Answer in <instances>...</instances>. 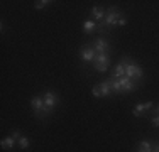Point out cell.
I'll return each instance as SVG.
<instances>
[{
    "mask_svg": "<svg viewBox=\"0 0 159 152\" xmlns=\"http://www.w3.org/2000/svg\"><path fill=\"white\" fill-rule=\"evenodd\" d=\"M83 29H85V32L86 34H90V32H95V29H97V24L93 20H86L85 24H83Z\"/></svg>",
    "mask_w": 159,
    "mask_h": 152,
    "instance_id": "obj_13",
    "label": "cell"
},
{
    "mask_svg": "<svg viewBox=\"0 0 159 152\" xmlns=\"http://www.w3.org/2000/svg\"><path fill=\"white\" fill-rule=\"evenodd\" d=\"M49 3H52V2H49V0H37L34 5H36V9H44V7H48Z\"/></svg>",
    "mask_w": 159,
    "mask_h": 152,
    "instance_id": "obj_17",
    "label": "cell"
},
{
    "mask_svg": "<svg viewBox=\"0 0 159 152\" xmlns=\"http://www.w3.org/2000/svg\"><path fill=\"white\" fill-rule=\"evenodd\" d=\"M31 106L36 110V115H39V112H44V100L41 96H32Z\"/></svg>",
    "mask_w": 159,
    "mask_h": 152,
    "instance_id": "obj_8",
    "label": "cell"
},
{
    "mask_svg": "<svg viewBox=\"0 0 159 152\" xmlns=\"http://www.w3.org/2000/svg\"><path fill=\"white\" fill-rule=\"evenodd\" d=\"M139 152H144V150H139Z\"/></svg>",
    "mask_w": 159,
    "mask_h": 152,
    "instance_id": "obj_24",
    "label": "cell"
},
{
    "mask_svg": "<svg viewBox=\"0 0 159 152\" xmlns=\"http://www.w3.org/2000/svg\"><path fill=\"white\" fill-rule=\"evenodd\" d=\"M43 100H44V113H49L54 108V105L58 103V95H56L54 91H46Z\"/></svg>",
    "mask_w": 159,
    "mask_h": 152,
    "instance_id": "obj_3",
    "label": "cell"
},
{
    "mask_svg": "<svg viewBox=\"0 0 159 152\" xmlns=\"http://www.w3.org/2000/svg\"><path fill=\"white\" fill-rule=\"evenodd\" d=\"M139 150H144V152H152V149H151V144H149V142H141V144H139Z\"/></svg>",
    "mask_w": 159,
    "mask_h": 152,
    "instance_id": "obj_18",
    "label": "cell"
},
{
    "mask_svg": "<svg viewBox=\"0 0 159 152\" xmlns=\"http://www.w3.org/2000/svg\"><path fill=\"white\" fill-rule=\"evenodd\" d=\"M157 115H159V108H157Z\"/></svg>",
    "mask_w": 159,
    "mask_h": 152,
    "instance_id": "obj_23",
    "label": "cell"
},
{
    "mask_svg": "<svg viewBox=\"0 0 159 152\" xmlns=\"http://www.w3.org/2000/svg\"><path fill=\"white\" fill-rule=\"evenodd\" d=\"M19 145H20V149H27V147H29V139L22 135L20 139H19Z\"/></svg>",
    "mask_w": 159,
    "mask_h": 152,
    "instance_id": "obj_15",
    "label": "cell"
},
{
    "mask_svg": "<svg viewBox=\"0 0 159 152\" xmlns=\"http://www.w3.org/2000/svg\"><path fill=\"white\" fill-rule=\"evenodd\" d=\"M125 22H127V20L122 17V19H120V22H119V25H125Z\"/></svg>",
    "mask_w": 159,
    "mask_h": 152,
    "instance_id": "obj_21",
    "label": "cell"
},
{
    "mask_svg": "<svg viewBox=\"0 0 159 152\" xmlns=\"http://www.w3.org/2000/svg\"><path fill=\"white\" fill-rule=\"evenodd\" d=\"M119 85H120V93H127V91H134L135 90V81L127 76L119 79Z\"/></svg>",
    "mask_w": 159,
    "mask_h": 152,
    "instance_id": "obj_5",
    "label": "cell"
},
{
    "mask_svg": "<svg viewBox=\"0 0 159 152\" xmlns=\"http://www.w3.org/2000/svg\"><path fill=\"white\" fill-rule=\"evenodd\" d=\"M14 145H16V139L12 135L2 139V149H14Z\"/></svg>",
    "mask_w": 159,
    "mask_h": 152,
    "instance_id": "obj_12",
    "label": "cell"
},
{
    "mask_svg": "<svg viewBox=\"0 0 159 152\" xmlns=\"http://www.w3.org/2000/svg\"><path fill=\"white\" fill-rule=\"evenodd\" d=\"M124 76H125V66H124V64L120 63V64H117V66H115V71H113L112 78L120 79V78H124Z\"/></svg>",
    "mask_w": 159,
    "mask_h": 152,
    "instance_id": "obj_10",
    "label": "cell"
},
{
    "mask_svg": "<svg viewBox=\"0 0 159 152\" xmlns=\"http://www.w3.org/2000/svg\"><path fill=\"white\" fill-rule=\"evenodd\" d=\"M151 106H152V103H151V101H149V103H141V105H137V106H135V108H134V112H132V113H134L135 117H141L144 112L151 110Z\"/></svg>",
    "mask_w": 159,
    "mask_h": 152,
    "instance_id": "obj_9",
    "label": "cell"
},
{
    "mask_svg": "<svg viewBox=\"0 0 159 152\" xmlns=\"http://www.w3.org/2000/svg\"><path fill=\"white\" fill-rule=\"evenodd\" d=\"M154 152H159V145H156V149H154Z\"/></svg>",
    "mask_w": 159,
    "mask_h": 152,
    "instance_id": "obj_22",
    "label": "cell"
},
{
    "mask_svg": "<svg viewBox=\"0 0 159 152\" xmlns=\"http://www.w3.org/2000/svg\"><path fill=\"white\" fill-rule=\"evenodd\" d=\"M95 58H97V52H95V49L93 47H83L81 49V59L83 61H95Z\"/></svg>",
    "mask_w": 159,
    "mask_h": 152,
    "instance_id": "obj_7",
    "label": "cell"
},
{
    "mask_svg": "<svg viewBox=\"0 0 159 152\" xmlns=\"http://www.w3.org/2000/svg\"><path fill=\"white\" fill-rule=\"evenodd\" d=\"M93 96H108V95H112V88H110V83H108V79H105L103 83H100V85H97L95 88H93Z\"/></svg>",
    "mask_w": 159,
    "mask_h": 152,
    "instance_id": "obj_4",
    "label": "cell"
},
{
    "mask_svg": "<svg viewBox=\"0 0 159 152\" xmlns=\"http://www.w3.org/2000/svg\"><path fill=\"white\" fill-rule=\"evenodd\" d=\"M93 64H95V69H97V71H100V73L107 71V68H108V64H107V63H93Z\"/></svg>",
    "mask_w": 159,
    "mask_h": 152,
    "instance_id": "obj_16",
    "label": "cell"
},
{
    "mask_svg": "<svg viewBox=\"0 0 159 152\" xmlns=\"http://www.w3.org/2000/svg\"><path fill=\"white\" fill-rule=\"evenodd\" d=\"M122 64L125 66V76L130 79H141L142 78V69L137 66V64H134V61H130L129 58H124Z\"/></svg>",
    "mask_w": 159,
    "mask_h": 152,
    "instance_id": "obj_2",
    "label": "cell"
},
{
    "mask_svg": "<svg viewBox=\"0 0 159 152\" xmlns=\"http://www.w3.org/2000/svg\"><path fill=\"white\" fill-rule=\"evenodd\" d=\"M12 137H14V139H17V140H19L22 135H20V132H19V130H14V132H12Z\"/></svg>",
    "mask_w": 159,
    "mask_h": 152,
    "instance_id": "obj_20",
    "label": "cell"
},
{
    "mask_svg": "<svg viewBox=\"0 0 159 152\" xmlns=\"http://www.w3.org/2000/svg\"><path fill=\"white\" fill-rule=\"evenodd\" d=\"M97 54H103V52H108V41L105 39H97L95 41V46H93Z\"/></svg>",
    "mask_w": 159,
    "mask_h": 152,
    "instance_id": "obj_6",
    "label": "cell"
},
{
    "mask_svg": "<svg viewBox=\"0 0 159 152\" xmlns=\"http://www.w3.org/2000/svg\"><path fill=\"white\" fill-rule=\"evenodd\" d=\"M120 19H122V15H120L119 10H117L115 7H110V9L107 10V14H105V19L97 25V27L100 29V30H103L105 25H107V27H110V25H119Z\"/></svg>",
    "mask_w": 159,
    "mask_h": 152,
    "instance_id": "obj_1",
    "label": "cell"
},
{
    "mask_svg": "<svg viewBox=\"0 0 159 152\" xmlns=\"http://www.w3.org/2000/svg\"><path fill=\"white\" fill-rule=\"evenodd\" d=\"M152 123H154V127H159V115L152 117Z\"/></svg>",
    "mask_w": 159,
    "mask_h": 152,
    "instance_id": "obj_19",
    "label": "cell"
},
{
    "mask_svg": "<svg viewBox=\"0 0 159 152\" xmlns=\"http://www.w3.org/2000/svg\"><path fill=\"white\" fill-rule=\"evenodd\" d=\"M92 15L97 19V20L102 22L105 19V10L102 9V7H93V9H92Z\"/></svg>",
    "mask_w": 159,
    "mask_h": 152,
    "instance_id": "obj_11",
    "label": "cell"
},
{
    "mask_svg": "<svg viewBox=\"0 0 159 152\" xmlns=\"http://www.w3.org/2000/svg\"><path fill=\"white\" fill-rule=\"evenodd\" d=\"M93 63H110V56H108V52H103V54H97V58Z\"/></svg>",
    "mask_w": 159,
    "mask_h": 152,
    "instance_id": "obj_14",
    "label": "cell"
}]
</instances>
